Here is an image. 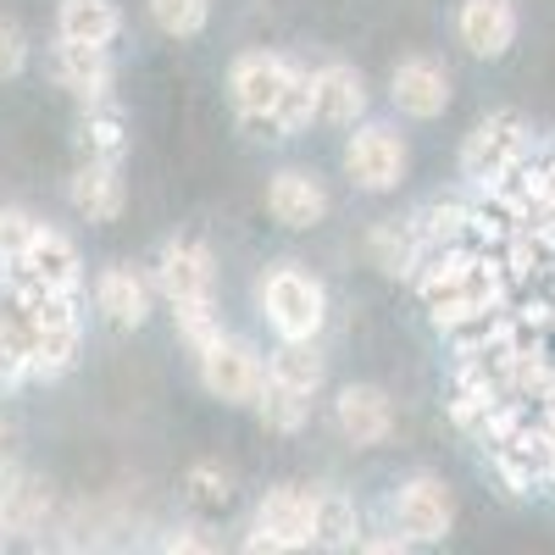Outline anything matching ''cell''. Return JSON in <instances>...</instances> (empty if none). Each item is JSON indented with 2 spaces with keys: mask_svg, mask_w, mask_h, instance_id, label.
<instances>
[{
  "mask_svg": "<svg viewBox=\"0 0 555 555\" xmlns=\"http://www.w3.org/2000/svg\"><path fill=\"white\" fill-rule=\"evenodd\" d=\"M311 522H317V489L306 483H272L261 500H256V522L267 539L289 544V550H311Z\"/></svg>",
  "mask_w": 555,
  "mask_h": 555,
  "instance_id": "8fae6325",
  "label": "cell"
},
{
  "mask_svg": "<svg viewBox=\"0 0 555 555\" xmlns=\"http://www.w3.org/2000/svg\"><path fill=\"white\" fill-rule=\"evenodd\" d=\"M51 517V483L28 467L0 473V533L7 539H34Z\"/></svg>",
  "mask_w": 555,
  "mask_h": 555,
  "instance_id": "5bb4252c",
  "label": "cell"
},
{
  "mask_svg": "<svg viewBox=\"0 0 555 555\" xmlns=\"http://www.w3.org/2000/svg\"><path fill=\"white\" fill-rule=\"evenodd\" d=\"M23 67H28V34H23V23H17V17L0 12V83L17 78Z\"/></svg>",
  "mask_w": 555,
  "mask_h": 555,
  "instance_id": "83f0119b",
  "label": "cell"
},
{
  "mask_svg": "<svg viewBox=\"0 0 555 555\" xmlns=\"http://www.w3.org/2000/svg\"><path fill=\"white\" fill-rule=\"evenodd\" d=\"M195 361H201V389L211 400H222V405H256V395L267 384V361H261V350L250 339L222 328Z\"/></svg>",
  "mask_w": 555,
  "mask_h": 555,
  "instance_id": "52a82bcc",
  "label": "cell"
},
{
  "mask_svg": "<svg viewBox=\"0 0 555 555\" xmlns=\"http://www.w3.org/2000/svg\"><path fill=\"white\" fill-rule=\"evenodd\" d=\"M339 167H345V178L356 183L361 195H389V190H400L405 172H411L405 133L389 128V122H356V133L345 139V151H339Z\"/></svg>",
  "mask_w": 555,
  "mask_h": 555,
  "instance_id": "5b68a950",
  "label": "cell"
},
{
  "mask_svg": "<svg viewBox=\"0 0 555 555\" xmlns=\"http://www.w3.org/2000/svg\"><path fill=\"white\" fill-rule=\"evenodd\" d=\"M95 306H101V317L112 322V328H145V317H151V284L128 261H112L95 278Z\"/></svg>",
  "mask_w": 555,
  "mask_h": 555,
  "instance_id": "2e32d148",
  "label": "cell"
},
{
  "mask_svg": "<svg viewBox=\"0 0 555 555\" xmlns=\"http://www.w3.org/2000/svg\"><path fill=\"white\" fill-rule=\"evenodd\" d=\"M550 478H555V473H550Z\"/></svg>",
  "mask_w": 555,
  "mask_h": 555,
  "instance_id": "836d02e7",
  "label": "cell"
},
{
  "mask_svg": "<svg viewBox=\"0 0 555 555\" xmlns=\"http://www.w3.org/2000/svg\"><path fill=\"white\" fill-rule=\"evenodd\" d=\"M328 183H322L311 167H278L267 178V211L284 228H317L328 217Z\"/></svg>",
  "mask_w": 555,
  "mask_h": 555,
  "instance_id": "4fadbf2b",
  "label": "cell"
},
{
  "mask_svg": "<svg viewBox=\"0 0 555 555\" xmlns=\"http://www.w3.org/2000/svg\"><path fill=\"white\" fill-rule=\"evenodd\" d=\"M78 151H83V162H117L122 167V151H128L122 112L117 106H89L83 122H78Z\"/></svg>",
  "mask_w": 555,
  "mask_h": 555,
  "instance_id": "603a6c76",
  "label": "cell"
},
{
  "mask_svg": "<svg viewBox=\"0 0 555 555\" xmlns=\"http://www.w3.org/2000/svg\"><path fill=\"white\" fill-rule=\"evenodd\" d=\"M528 151H533V133H528L522 112H489L461 139V178L494 190V183H505L512 172L528 167Z\"/></svg>",
  "mask_w": 555,
  "mask_h": 555,
  "instance_id": "3957f363",
  "label": "cell"
},
{
  "mask_svg": "<svg viewBox=\"0 0 555 555\" xmlns=\"http://www.w3.org/2000/svg\"><path fill=\"white\" fill-rule=\"evenodd\" d=\"M366 250H373V261L389 272V278H416V267H423V240H416L411 222H373V234H366Z\"/></svg>",
  "mask_w": 555,
  "mask_h": 555,
  "instance_id": "7402d4cb",
  "label": "cell"
},
{
  "mask_svg": "<svg viewBox=\"0 0 555 555\" xmlns=\"http://www.w3.org/2000/svg\"><path fill=\"white\" fill-rule=\"evenodd\" d=\"M67 201L78 217L89 222H112L128 201V183H122V167L117 162H78L73 183H67Z\"/></svg>",
  "mask_w": 555,
  "mask_h": 555,
  "instance_id": "ac0fdd59",
  "label": "cell"
},
{
  "mask_svg": "<svg viewBox=\"0 0 555 555\" xmlns=\"http://www.w3.org/2000/svg\"><path fill=\"white\" fill-rule=\"evenodd\" d=\"M450 95H455V83H450V67L439 56H400L395 73H389V101L395 112L416 117V122H434L450 112Z\"/></svg>",
  "mask_w": 555,
  "mask_h": 555,
  "instance_id": "ba28073f",
  "label": "cell"
},
{
  "mask_svg": "<svg viewBox=\"0 0 555 555\" xmlns=\"http://www.w3.org/2000/svg\"><path fill=\"white\" fill-rule=\"evenodd\" d=\"M517 28H522L517 0H461V12H455L461 51L478 62H500L517 44Z\"/></svg>",
  "mask_w": 555,
  "mask_h": 555,
  "instance_id": "9c48e42d",
  "label": "cell"
},
{
  "mask_svg": "<svg viewBox=\"0 0 555 555\" xmlns=\"http://www.w3.org/2000/svg\"><path fill=\"white\" fill-rule=\"evenodd\" d=\"M267 384L311 400L322 384H328V361L317 356V345H278V350L267 356Z\"/></svg>",
  "mask_w": 555,
  "mask_h": 555,
  "instance_id": "44dd1931",
  "label": "cell"
},
{
  "mask_svg": "<svg viewBox=\"0 0 555 555\" xmlns=\"http://www.w3.org/2000/svg\"><path fill=\"white\" fill-rule=\"evenodd\" d=\"M7 467H17V428L0 416V473H7Z\"/></svg>",
  "mask_w": 555,
  "mask_h": 555,
  "instance_id": "1f68e13d",
  "label": "cell"
},
{
  "mask_svg": "<svg viewBox=\"0 0 555 555\" xmlns=\"http://www.w3.org/2000/svg\"><path fill=\"white\" fill-rule=\"evenodd\" d=\"M56 78L67 95H78L83 106H112V51H83V44H56Z\"/></svg>",
  "mask_w": 555,
  "mask_h": 555,
  "instance_id": "e0dca14e",
  "label": "cell"
},
{
  "mask_svg": "<svg viewBox=\"0 0 555 555\" xmlns=\"http://www.w3.org/2000/svg\"><path fill=\"white\" fill-rule=\"evenodd\" d=\"M289 78H295V62L272 56V51H245V56H234V67H228V101H234L240 122L272 139L278 106H284V95H289Z\"/></svg>",
  "mask_w": 555,
  "mask_h": 555,
  "instance_id": "277c9868",
  "label": "cell"
},
{
  "mask_svg": "<svg viewBox=\"0 0 555 555\" xmlns=\"http://www.w3.org/2000/svg\"><path fill=\"white\" fill-rule=\"evenodd\" d=\"M311 544H317L322 555H350V550H361V505H356L345 489H317Z\"/></svg>",
  "mask_w": 555,
  "mask_h": 555,
  "instance_id": "ffe728a7",
  "label": "cell"
},
{
  "mask_svg": "<svg viewBox=\"0 0 555 555\" xmlns=\"http://www.w3.org/2000/svg\"><path fill=\"white\" fill-rule=\"evenodd\" d=\"M256 306L278 345H317V334L328 328V289L300 261H272L256 278Z\"/></svg>",
  "mask_w": 555,
  "mask_h": 555,
  "instance_id": "7a4b0ae2",
  "label": "cell"
},
{
  "mask_svg": "<svg viewBox=\"0 0 555 555\" xmlns=\"http://www.w3.org/2000/svg\"><path fill=\"white\" fill-rule=\"evenodd\" d=\"M156 289L167 295L172 317H178V334L195 356L222 334V317H217V261L201 240H167L162 261H156Z\"/></svg>",
  "mask_w": 555,
  "mask_h": 555,
  "instance_id": "6da1fadb",
  "label": "cell"
},
{
  "mask_svg": "<svg viewBox=\"0 0 555 555\" xmlns=\"http://www.w3.org/2000/svg\"><path fill=\"white\" fill-rule=\"evenodd\" d=\"M389 522L400 544H444L455 528V489L439 473H411L389 494Z\"/></svg>",
  "mask_w": 555,
  "mask_h": 555,
  "instance_id": "8992f818",
  "label": "cell"
},
{
  "mask_svg": "<svg viewBox=\"0 0 555 555\" xmlns=\"http://www.w3.org/2000/svg\"><path fill=\"white\" fill-rule=\"evenodd\" d=\"M240 555H300V550H289V544H278V539H267L261 528H250V533L240 539Z\"/></svg>",
  "mask_w": 555,
  "mask_h": 555,
  "instance_id": "f546056e",
  "label": "cell"
},
{
  "mask_svg": "<svg viewBox=\"0 0 555 555\" xmlns=\"http://www.w3.org/2000/svg\"><path fill=\"white\" fill-rule=\"evenodd\" d=\"M334 428L356 444V450H373L395 434V400L378 384H345L334 395Z\"/></svg>",
  "mask_w": 555,
  "mask_h": 555,
  "instance_id": "7c38bea8",
  "label": "cell"
},
{
  "mask_svg": "<svg viewBox=\"0 0 555 555\" xmlns=\"http://www.w3.org/2000/svg\"><path fill=\"white\" fill-rule=\"evenodd\" d=\"M317 122H334V128H356L361 117H366V78H361V67H350V62H322L317 73Z\"/></svg>",
  "mask_w": 555,
  "mask_h": 555,
  "instance_id": "9a60e30c",
  "label": "cell"
},
{
  "mask_svg": "<svg viewBox=\"0 0 555 555\" xmlns=\"http://www.w3.org/2000/svg\"><path fill=\"white\" fill-rule=\"evenodd\" d=\"M56 34H62V44L106 51V44L122 34V7L117 0H62L56 7Z\"/></svg>",
  "mask_w": 555,
  "mask_h": 555,
  "instance_id": "d6986e66",
  "label": "cell"
},
{
  "mask_svg": "<svg viewBox=\"0 0 555 555\" xmlns=\"http://www.w3.org/2000/svg\"><path fill=\"white\" fill-rule=\"evenodd\" d=\"M162 555H217V544L206 533H195V528H172L162 539Z\"/></svg>",
  "mask_w": 555,
  "mask_h": 555,
  "instance_id": "f1b7e54d",
  "label": "cell"
},
{
  "mask_svg": "<svg viewBox=\"0 0 555 555\" xmlns=\"http://www.w3.org/2000/svg\"><path fill=\"white\" fill-rule=\"evenodd\" d=\"M12 278H28V284L56 289V295H78V284H83V256H78V245L62 234V228L39 222V234H34V245L23 250V261L12 267Z\"/></svg>",
  "mask_w": 555,
  "mask_h": 555,
  "instance_id": "30bf717a",
  "label": "cell"
},
{
  "mask_svg": "<svg viewBox=\"0 0 555 555\" xmlns=\"http://www.w3.org/2000/svg\"><path fill=\"white\" fill-rule=\"evenodd\" d=\"M0 555H7V533H0Z\"/></svg>",
  "mask_w": 555,
  "mask_h": 555,
  "instance_id": "d6a6232c",
  "label": "cell"
},
{
  "mask_svg": "<svg viewBox=\"0 0 555 555\" xmlns=\"http://www.w3.org/2000/svg\"><path fill=\"white\" fill-rule=\"evenodd\" d=\"M183 494H190L195 512H222V505L234 500V478H228L217 461H195V467L183 473Z\"/></svg>",
  "mask_w": 555,
  "mask_h": 555,
  "instance_id": "484cf974",
  "label": "cell"
},
{
  "mask_svg": "<svg viewBox=\"0 0 555 555\" xmlns=\"http://www.w3.org/2000/svg\"><path fill=\"white\" fill-rule=\"evenodd\" d=\"M145 7H151V23L167 39H195L211 23V0H145Z\"/></svg>",
  "mask_w": 555,
  "mask_h": 555,
  "instance_id": "d4e9b609",
  "label": "cell"
},
{
  "mask_svg": "<svg viewBox=\"0 0 555 555\" xmlns=\"http://www.w3.org/2000/svg\"><path fill=\"white\" fill-rule=\"evenodd\" d=\"M256 416H261L267 434H300L306 416H311V400H300V395H289V389H278V384H261Z\"/></svg>",
  "mask_w": 555,
  "mask_h": 555,
  "instance_id": "cb8c5ba5",
  "label": "cell"
},
{
  "mask_svg": "<svg viewBox=\"0 0 555 555\" xmlns=\"http://www.w3.org/2000/svg\"><path fill=\"white\" fill-rule=\"evenodd\" d=\"M356 555H411V544H400L395 533H378V539H361Z\"/></svg>",
  "mask_w": 555,
  "mask_h": 555,
  "instance_id": "4dcf8cb0",
  "label": "cell"
},
{
  "mask_svg": "<svg viewBox=\"0 0 555 555\" xmlns=\"http://www.w3.org/2000/svg\"><path fill=\"white\" fill-rule=\"evenodd\" d=\"M34 234H39V217L28 211V206H0V261H23V250L34 245Z\"/></svg>",
  "mask_w": 555,
  "mask_h": 555,
  "instance_id": "4316f807",
  "label": "cell"
}]
</instances>
